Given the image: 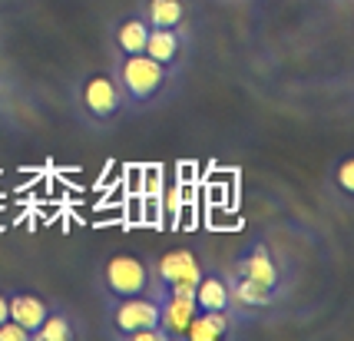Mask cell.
Returning <instances> with one entry per match:
<instances>
[{"mask_svg":"<svg viewBox=\"0 0 354 341\" xmlns=\"http://www.w3.org/2000/svg\"><path fill=\"white\" fill-rule=\"evenodd\" d=\"M139 14L149 27H169V30H189L192 24V3L189 0H142Z\"/></svg>","mask_w":354,"mask_h":341,"instance_id":"12","label":"cell"},{"mask_svg":"<svg viewBox=\"0 0 354 341\" xmlns=\"http://www.w3.org/2000/svg\"><path fill=\"white\" fill-rule=\"evenodd\" d=\"M77 322H73V315L63 308V305H53L50 302V311H46V318L40 322V328L33 331L30 341H77Z\"/></svg>","mask_w":354,"mask_h":341,"instance_id":"15","label":"cell"},{"mask_svg":"<svg viewBox=\"0 0 354 341\" xmlns=\"http://www.w3.org/2000/svg\"><path fill=\"white\" fill-rule=\"evenodd\" d=\"M146 57H153L159 66H166L169 73L179 77V70L189 60V30H169V27H149L146 37Z\"/></svg>","mask_w":354,"mask_h":341,"instance_id":"9","label":"cell"},{"mask_svg":"<svg viewBox=\"0 0 354 341\" xmlns=\"http://www.w3.org/2000/svg\"><path fill=\"white\" fill-rule=\"evenodd\" d=\"M103 282V295L106 298H129V295H146L153 292V265L136 252H116L103 262L100 272Z\"/></svg>","mask_w":354,"mask_h":341,"instance_id":"4","label":"cell"},{"mask_svg":"<svg viewBox=\"0 0 354 341\" xmlns=\"http://www.w3.org/2000/svg\"><path fill=\"white\" fill-rule=\"evenodd\" d=\"M331 192L338 196L341 205H348L354 199V159L351 156H341L335 176H331Z\"/></svg>","mask_w":354,"mask_h":341,"instance_id":"16","label":"cell"},{"mask_svg":"<svg viewBox=\"0 0 354 341\" xmlns=\"http://www.w3.org/2000/svg\"><path fill=\"white\" fill-rule=\"evenodd\" d=\"M159 302V328L166 331L169 341H183L185 328L196 315V298L189 288H153Z\"/></svg>","mask_w":354,"mask_h":341,"instance_id":"7","label":"cell"},{"mask_svg":"<svg viewBox=\"0 0 354 341\" xmlns=\"http://www.w3.org/2000/svg\"><path fill=\"white\" fill-rule=\"evenodd\" d=\"M232 272L248 282H255L265 292L281 295V298L288 292V265L281 262V255H278L265 239H255V242L232 262Z\"/></svg>","mask_w":354,"mask_h":341,"instance_id":"5","label":"cell"},{"mask_svg":"<svg viewBox=\"0 0 354 341\" xmlns=\"http://www.w3.org/2000/svg\"><path fill=\"white\" fill-rule=\"evenodd\" d=\"M77 109L80 116L90 126H106L120 123L129 107H126V96L120 90V83L113 77V70H93L77 83Z\"/></svg>","mask_w":354,"mask_h":341,"instance_id":"2","label":"cell"},{"mask_svg":"<svg viewBox=\"0 0 354 341\" xmlns=\"http://www.w3.org/2000/svg\"><path fill=\"white\" fill-rule=\"evenodd\" d=\"M225 282H229L232 315H235L239 322H245V318H255V315H262V311L278 308V302H281V295L265 292V288H259L255 282L242 279V275H235L232 268L225 272Z\"/></svg>","mask_w":354,"mask_h":341,"instance_id":"8","label":"cell"},{"mask_svg":"<svg viewBox=\"0 0 354 341\" xmlns=\"http://www.w3.org/2000/svg\"><path fill=\"white\" fill-rule=\"evenodd\" d=\"M192 298H196V308L199 311H232L225 272H218V268H205V272H202V279L196 282Z\"/></svg>","mask_w":354,"mask_h":341,"instance_id":"13","label":"cell"},{"mask_svg":"<svg viewBox=\"0 0 354 341\" xmlns=\"http://www.w3.org/2000/svg\"><path fill=\"white\" fill-rule=\"evenodd\" d=\"M146 37H149V24L139 10L116 17L113 27H109V50L113 57H126V53H142L146 47Z\"/></svg>","mask_w":354,"mask_h":341,"instance_id":"10","label":"cell"},{"mask_svg":"<svg viewBox=\"0 0 354 341\" xmlns=\"http://www.w3.org/2000/svg\"><path fill=\"white\" fill-rule=\"evenodd\" d=\"M113 77L120 83L129 109H153L162 96L169 93L176 73L166 66H159L153 57L146 53H126V57H113Z\"/></svg>","mask_w":354,"mask_h":341,"instance_id":"1","label":"cell"},{"mask_svg":"<svg viewBox=\"0 0 354 341\" xmlns=\"http://www.w3.org/2000/svg\"><path fill=\"white\" fill-rule=\"evenodd\" d=\"M10 318V305H7V292H0V325Z\"/></svg>","mask_w":354,"mask_h":341,"instance_id":"18","label":"cell"},{"mask_svg":"<svg viewBox=\"0 0 354 341\" xmlns=\"http://www.w3.org/2000/svg\"><path fill=\"white\" fill-rule=\"evenodd\" d=\"M0 341H30V331L20 328L14 318H7V322L0 325Z\"/></svg>","mask_w":354,"mask_h":341,"instance_id":"17","label":"cell"},{"mask_svg":"<svg viewBox=\"0 0 354 341\" xmlns=\"http://www.w3.org/2000/svg\"><path fill=\"white\" fill-rule=\"evenodd\" d=\"M103 331L116 341H136L139 331L159 325V302L156 292L129 295V298H106Z\"/></svg>","mask_w":354,"mask_h":341,"instance_id":"3","label":"cell"},{"mask_svg":"<svg viewBox=\"0 0 354 341\" xmlns=\"http://www.w3.org/2000/svg\"><path fill=\"white\" fill-rule=\"evenodd\" d=\"M7 305H10V318H14L20 328H27L33 338V331L40 328V322L50 311V302L37 292H7Z\"/></svg>","mask_w":354,"mask_h":341,"instance_id":"14","label":"cell"},{"mask_svg":"<svg viewBox=\"0 0 354 341\" xmlns=\"http://www.w3.org/2000/svg\"><path fill=\"white\" fill-rule=\"evenodd\" d=\"M239 318L232 311H196L183 341H229L239 331Z\"/></svg>","mask_w":354,"mask_h":341,"instance_id":"11","label":"cell"},{"mask_svg":"<svg viewBox=\"0 0 354 341\" xmlns=\"http://www.w3.org/2000/svg\"><path fill=\"white\" fill-rule=\"evenodd\" d=\"M153 265V288H189L196 292V282L202 279L205 265L192 248H169L162 252Z\"/></svg>","mask_w":354,"mask_h":341,"instance_id":"6","label":"cell"}]
</instances>
